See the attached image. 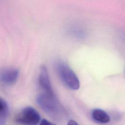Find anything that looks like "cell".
I'll return each mask as SVG.
<instances>
[{
	"instance_id": "1",
	"label": "cell",
	"mask_w": 125,
	"mask_h": 125,
	"mask_svg": "<svg viewBox=\"0 0 125 125\" xmlns=\"http://www.w3.org/2000/svg\"><path fill=\"white\" fill-rule=\"evenodd\" d=\"M36 101L42 110L52 116L58 117L63 112L62 106L55 94L51 95L44 92L40 93L37 96Z\"/></svg>"
},
{
	"instance_id": "2",
	"label": "cell",
	"mask_w": 125,
	"mask_h": 125,
	"mask_svg": "<svg viewBox=\"0 0 125 125\" xmlns=\"http://www.w3.org/2000/svg\"><path fill=\"white\" fill-rule=\"evenodd\" d=\"M56 69L59 78L67 87L72 90L79 89V80L69 66L64 62H58L56 65Z\"/></svg>"
},
{
	"instance_id": "3",
	"label": "cell",
	"mask_w": 125,
	"mask_h": 125,
	"mask_svg": "<svg viewBox=\"0 0 125 125\" xmlns=\"http://www.w3.org/2000/svg\"><path fill=\"white\" fill-rule=\"evenodd\" d=\"M38 112L31 106L23 108L16 118V122L21 125H37L40 121Z\"/></svg>"
},
{
	"instance_id": "4",
	"label": "cell",
	"mask_w": 125,
	"mask_h": 125,
	"mask_svg": "<svg viewBox=\"0 0 125 125\" xmlns=\"http://www.w3.org/2000/svg\"><path fill=\"white\" fill-rule=\"evenodd\" d=\"M19 76V71L14 68H4L0 70V82L6 85L14 84Z\"/></svg>"
},
{
	"instance_id": "5",
	"label": "cell",
	"mask_w": 125,
	"mask_h": 125,
	"mask_svg": "<svg viewBox=\"0 0 125 125\" xmlns=\"http://www.w3.org/2000/svg\"><path fill=\"white\" fill-rule=\"evenodd\" d=\"M39 83L41 88L43 90V92L51 95L54 94L50 81L47 69L44 65H42L40 67Z\"/></svg>"
},
{
	"instance_id": "6",
	"label": "cell",
	"mask_w": 125,
	"mask_h": 125,
	"mask_svg": "<svg viewBox=\"0 0 125 125\" xmlns=\"http://www.w3.org/2000/svg\"><path fill=\"white\" fill-rule=\"evenodd\" d=\"M91 116L94 120L101 124L107 123L110 121V117L107 113L101 109L93 110Z\"/></svg>"
},
{
	"instance_id": "7",
	"label": "cell",
	"mask_w": 125,
	"mask_h": 125,
	"mask_svg": "<svg viewBox=\"0 0 125 125\" xmlns=\"http://www.w3.org/2000/svg\"><path fill=\"white\" fill-rule=\"evenodd\" d=\"M9 107L6 102L0 97V119H4L8 112Z\"/></svg>"
},
{
	"instance_id": "8",
	"label": "cell",
	"mask_w": 125,
	"mask_h": 125,
	"mask_svg": "<svg viewBox=\"0 0 125 125\" xmlns=\"http://www.w3.org/2000/svg\"><path fill=\"white\" fill-rule=\"evenodd\" d=\"M40 125H56L45 119H42L40 122Z\"/></svg>"
},
{
	"instance_id": "9",
	"label": "cell",
	"mask_w": 125,
	"mask_h": 125,
	"mask_svg": "<svg viewBox=\"0 0 125 125\" xmlns=\"http://www.w3.org/2000/svg\"><path fill=\"white\" fill-rule=\"evenodd\" d=\"M67 125H79L74 120H71L68 122V123L67 124Z\"/></svg>"
},
{
	"instance_id": "10",
	"label": "cell",
	"mask_w": 125,
	"mask_h": 125,
	"mask_svg": "<svg viewBox=\"0 0 125 125\" xmlns=\"http://www.w3.org/2000/svg\"><path fill=\"white\" fill-rule=\"evenodd\" d=\"M0 125H5L4 119H0Z\"/></svg>"
}]
</instances>
